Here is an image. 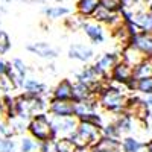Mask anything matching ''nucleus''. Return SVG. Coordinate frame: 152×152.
I'll list each match as a JSON object with an SVG mask.
<instances>
[{"label":"nucleus","instance_id":"f257e3e1","mask_svg":"<svg viewBox=\"0 0 152 152\" xmlns=\"http://www.w3.org/2000/svg\"><path fill=\"white\" fill-rule=\"evenodd\" d=\"M128 96H129V91L126 90V87L108 82V85L104 88V91L99 94L97 99H99L100 108L116 117V116H120V114L126 113Z\"/></svg>","mask_w":152,"mask_h":152},{"label":"nucleus","instance_id":"f03ea898","mask_svg":"<svg viewBox=\"0 0 152 152\" xmlns=\"http://www.w3.org/2000/svg\"><path fill=\"white\" fill-rule=\"evenodd\" d=\"M28 132L38 143L56 140L55 132H53V126H52V117H49L47 113L35 114L28 123Z\"/></svg>","mask_w":152,"mask_h":152},{"label":"nucleus","instance_id":"7ed1b4c3","mask_svg":"<svg viewBox=\"0 0 152 152\" xmlns=\"http://www.w3.org/2000/svg\"><path fill=\"white\" fill-rule=\"evenodd\" d=\"M102 137L100 135V128L85 122H79L76 131L70 135V140L75 143V146L81 149V148H88L91 149L97 142L99 138Z\"/></svg>","mask_w":152,"mask_h":152},{"label":"nucleus","instance_id":"20e7f679","mask_svg":"<svg viewBox=\"0 0 152 152\" xmlns=\"http://www.w3.org/2000/svg\"><path fill=\"white\" fill-rule=\"evenodd\" d=\"M108 79L111 84H116V85H122V87H126L134 78V67H131L129 64L123 62L122 59L117 62L116 66L113 67Z\"/></svg>","mask_w":152,"mask_h":152},{"label":"nucleus","instance_id":"39448f33","mask_svg":"<svg viewBox=\"0 0 152 152\" xmlns=\"http://www.w3.org/2000/svg\"><path fill=\"white\" fill-rule=\"evenodd\" d=\"M119 61H120V53H117V52H105L94 61L93 67L96 69V72L102 76L104 79H108L113 67L116 66Z\"/></svg>","mask_w":152,"mask_h":152},{"label":"nucleus","instance_id":"423d86ee","mask_svg":"<svg viewBox=\"0 0 152 152\" xmlns=\"http://www.w3.org/2000/svg\"><path fill=\"white\" fill-rule=\"evenodd\" d=\"M47 113L50 117H75V102L72 100H56V99H49V107Z\"/></svg>","mask_w":152,"mask_h":152},{"label":"nucleus","instance_id":"0eeeda50","mask_svg":"<svg viewBox=\"0 0 152 152\" xmlns=\"http://www.w3.org/2000/svg\"><path fill=\"white\" fill-rule=\"evenodd\" d=\"M78 125H79V120L76 117H61V119L52 117V126H53V132L56 138L70 137L76 131Z\"/></svg>","mask_w":152,"mask_h":152},{"label":"nucleus","instance_id":"6e6552de","mask_svg":"<svg viewBox=\"0 0 152 152\" xmlns=\"http://www.w3.org/2000/svg\"><path fill=\"white\" fill-rule=\"evenodd\" d=\"M70 59L75 61H79V62H90L91 59H94V49L90 44H85V43H73L69 47V52H67Z\"/></svg>","mask_w":152,"mask_h":152},{"label":"nucleus","instance_id":"1a4fd4ad","mask_svg":"<svg viewBox=\"0 0 152 152\" xmlns=\"http://www.w3.org/2000/svg\"><path fill=\"white\" fill-rule=\"evenodd\" d=\"M26 50H28V52H31L32 55H37L38 58H43V59H47V61H53L59 55V50L55 49L53 46H50L46 41L29 43L26 46Z\"/></svg>","mask_w":152,"mask_h":152},{"label":"nucleus","instance_id":"9d476101","mask_svg":"<svg viewBox=\"0 0 152 152\" xmlns=\"http://www.w3.org/2000/svg\"><path fill=\"white\" fill-rule=\"evenodd\" d=\"M82 32L85 34V37L90 40L91 44L97 46V44H102L107 40V35H105V26L99 24L96 21H85V24L82 26Z\"/></svg>","mask_w":152,"mask_h":152},{"label":"nucleus","instance_id":"9b49d317","mask_svg":"<svg viewBox=\"0 0 152 152\" xmlns=\"http://www.w3.org/2000/svg\"><path fill=\"white\" fill-rule=\"evenodd\" d=\"M75 78H76V82H81V84H84L87 87H90V90L94 88L96 85H99L102 81H108V79H104L102 76L96 72V69L93 66L82 67L78 73L75 75Z\"/></svg>","mask_w":152,"mask_h":152},{"label":"nucleus","instance_id":"f8f14e48","mask_svg":"<svg viewBox=\"0 0 152 152\" xmlns=\"http://www.w3.org/2000/svg\"><path fill=\"white\" fill-rule=\"evenodd\" d=\"M132 47H135L145 58L152 59V32H140L131 38Z\"/></svg>","mask_w":152,"mask_h":152},{"label":"nucleus","instance_id":"ddd939ff","mask_svg":"<svg viewBox=\"0 0 152 152\" xmlns=\"http://www.w3.org/2000/svg\"><path fill=\"white\" fill-rule=\"evenodd\" d=\"M21 90L24 91V94L34 97H46L49 94V87L37 78H26Z\"/></svg>","mask_w":152,"mask_h":152},{"label":"nucleus","instance_id":"4468645a","mask_svg":"<svg viewBox=\"0 0 152 152\" xmlns=\"http://www.w3.org/2000/svg\"><path fill=\"white\" fill-rule=\"evenodd\" d=\"M72 94H73V82L70 79H62L52 88V91H50V99L72 100Z\"/></svg>","mask_w":152,"mask_h":152},{"label":"nucleus","instance_id":"2eb2a0df","mask_svg":"<svg viewBox=\"0 0 152 152\" xmlns=\"http://www.w3.org/2000/svg\"><path fill=\"white\" fill-rule=\"evenodd\" d=\"M41 12L46 17V20H61V18H67L69 15H72L73 9L62 6V5H44Z\"/></svg>","mask_w":152,"mask_h":152},{"label":"nucleus","instance_id":"dca6fc26","mask_svg":"<svg viewBox=\"0 0 152 152\" xmlns=\"http://www.w3.org/2000/svg\"><path fill=\"white\" fill-rule=\"evenodd\" d=\"M131 23H134L142 32H152V14L148 9L134 11Z\"/></svg>","mask_w":152,"mask_h":152},{"label":"nucleus","instance_id":"f3484780","mask_svg":"<svg viewBox=\"0 0 152 152\" xmlns=\"http://www.w3.org/2000/svg\"><path fill=\"white\" fill-rule=\"evenodd\" d=\"M113 122L116 123V126L119 128V131L122 132V135L123 134L125 135H131L135 131V125L138 123L128 113H123V114H120V116H116Z\"/></svg>","mask_w":152,"mask_h":152},{"label":"nucleus","instance_id":"a211bd4d","mask_svg":"<svg viewBox=\"0 0 152 152\" xmlns=\"http://www.w3.org/2000/svg\"><path fill=\"white\" fill-rule=\"evenodd\" d=\"M99 8V0H78L75 6L76 14H79L81 17L90 20L93 17V14Z\"/></svg>","mask_w":152,"mask_h":152},{"label":"nucleus","instance_id":"6ab92c4d","mask_svg":"<svg viewBox=\"0 0 152 152\" xmlns=\"http://www.w3.org/2000/svg\"><path fill=\"white\" fill-rule=\"evenodd\" d=\"M120 152H145V142L134 135H125L120 140Z\"/></svg>","mask_w":152,"mask_h":152},{"label":"nucleus","instance_id":"aec40b11","mask_svg":"<svg viewBox=\"0 0 152 152\" xmlns=\"http://www.w3.org/2000/svg\"><path fill=\"white\" fill-rule=\"evenodd\" d=\"M91 97H97L91 93L90 87H87L81 82H73V94H72V102L75 104H81V102H87Z\"/></svg>","mask_w":152,"mask_h":152},{"label":"nucleus","instance_id":"412c9836","mask_svg":"<svg viewBox=\"0 0 152 152\" xmlns=\"http://www.w3.org/2000/svg\"><path fill=\"white\" fill-rule=\"evenodd\" d=\"M120 59H122L123 62H126V64H129L131 67H135L137 64H140V62L145 59V56L138 52L135 47H132V46L129 44V46H126V47L122 49Z\"/></svg>","mask_w":152,"mask_h":152},{"label":"nucleus","instance_id":"4be33fe9","mask_svg":"<svg viewBox=\"0 0 152 152\" xmlns=\"http://www.w3.org/2000/svg\"><path fill=\"white\" fill-rule=\"evenodd\" d=\"M91 149L102 151V152H120V142L113 140V138H107V137H100L99 142Z\"/></svg>","mask_w":152,"mask_h":152},{"label":"nucleus","instance_id":"5701e85b","mask_svg":"<svg viewBox=\"0 0 152 152\" xmlns=\"http://www.w3.org/2000/svg\"><path fill=\"white\" fill-rule=\"evenodd\" d=\"M148 76H152V59L145 58L140 64L134 67V78L142 79V78H148Z\"/></svg>","mask_w":152,"mask_h":152},{"label":"nucleus","instance_id":"b1692460","mask_svg":"<svg viewBox=\"0 0 152 152\" xmlns=\"http://www.w3.org/2000/svg\"><path fill=\"white\" fill-rule=\"evenodd\" d=\"M53 151L55 152H76L78 148L70 140V137H61L53 142Z\"/></svg>","mask_w":152,"mask_h":152},{"label":"nucleus","instance_id":"393cba45","mask_svg":"<svg viewBox=\"0 0 152 152\" xmlns=\"http://www.w3.org/2000/svg\"><path fill=\"white\" fill-rule=\"evenodd\" d=\"M100 135L107 137V138H113V140H122V132L119 131V128L116 126L114 122H108L100 128Z\"/></svg>","mask_w":152,"mask_h":152},{"label":"nucleus","instance_id":"a878e982","mask_svg":"<svg viewBox=\"0 0 152 152\" xmlns=\"http://www.w3.org/2000/svg\"><path fill=\"white\" fill-rule=\"evenodd\" d=\"M87 18L81 17L79 14H72L67 18H64V24L69 31H82V26L85 24Z\"/></svg>","mask_w":152,"mask_h":152},{"label":"nucleus","instance_id":"bb28decb","mask_svg":"<svg viewBox=\"0 0 152 152\" xmlns=\"http://www.w3.org/2000/svg\"><path fill=\"white\" fill-rule=\"evenodd\" d=\"M18 151L20 152H37L38 142H35L31 135H21L20 142H18Z\"/></svg>","mask_w":152,"mask_h":152},{"label":"nucleus","instance_id":"cd10ccee","mask_svg":"<svg viewBox=\"0 0 152 152\" xmlns=\"http://www.w3.org/2000/svg\"><path fill=\"white\" fill-rule=\"evenodd\" d=\"M135 91L140 93L142 96H151L152 94V76H148V78H142L137 79L135 84Z\"/></svg>","mask_w":152,"mask_h":152},{"label":"nucleus","instance_id":"c85d7f7f","mask_svg":"<svg viewBox=\"0 0 152 152\" xmlns=\"http://www.w3.org/2000/svg\"><path fill=\"white\" fill-rule=\"evenodd\" d=\"M11 66H12V70H14V73L18 76V78L21 79H26L28 78V66H26V62H24L21 58H14L11 61Z\"/></svg>","mask_w":152,"mask_h":152},{"label":"nucleus","instance_id":"c756f323","mask_svg":"<svg viewBox=\"0 0 152 152\" xmlns=\"http://www.w3.org/2000/svg\"><path fill=\"white\" fill-rule=\"evenodd\" d=\"M79 122H85V123L94 125V126H97V128H102V126L105 125V122H104V116H102V114H100L99 111H93V113L85 114L84 117L79 119Z\"/></svg>","mask_w":152,"mask_h":152},{"label":"nucleus","instance_id":"7c9ffc66","mask_svg":"<svg viewBox=\"0 0 152 152\" xmlns=\"http://www.w3.org/2000/svg\"><path fill=\"white\" fill-rule=\"evenodd\" d=\"M111 15H113V12H110V11L104 9L102 6L99 5V8H97V11L93 14L91 20H93V21H96V23H99V24H102V26H107V23L110 21Z\"/></svg>","mask_w":152,"mask_h":152},{"label":"nucleus","instance_id":"2f4dec72","mask_svg":"<svg viewBox=\"0 0 152 152\" xmlns=\"http://www.w3.org/2000/svg\"><path fill=\"white\" fill-rule=\"evenodd\" d=\"M99 5L104 9L116 14V12H120L123 9V0H99Z\"/></svg>","mask_w":152,"mask_h":152},{"label":"nucleus","instance_id":"473e14b6","mask_svg":"<svg viewBox=\"0 0 152 152\" xmlns=\"http://www.w3.org/2000/svg\"><path fill=\"white\" fill-rule=\"evenodd\" d=\"M18 143L14 138H3L0 137V152H17Z\"/></svg>","mask_w":152,"mask_h":152},{"label":"nucleus","instance_id":"72a5a7b5","mask_svg":"<svg viewBox=\"0 0 152 152\" xmlns=\"http://www.w3.org/2000/svg\"><path fill=\"white\" fill-rule=\"evenodd\" d=\"M0 137H3V138H14L15 137L11 123L5 119H0Z\"/></svg>","mask_w":152,"mask_h":152},{"label":"nucleus","instance_id":"f704fd0d","mask_svg":"<svg viewBox=\"0 0 152 152\" xmlns=\"http://www.w3.org/2000/svg\"><path fill=\"white\" fill-rule=\"evenodd\" d=\"M12 47V43H11V38L9 35L3 31L2 34H0V56L2 55H6L9 50Z\"/></svg>","mask_w":152,"mask_h":152},{"label":"nucleus","instance_id":"c9c22d12","mask_svg":"<svg viewBox=\"0 0 152 152\" xmlns=\"http://www.w3.org/2000/svg\"><path fill=\"white\" fill-rule=\"evenodd\" d=\"M38 152H55L53 151V142L38 143Z\"/></svg>","mask_w":152,"mask_h":152},{"label":"nucleus","instance_id":"e433bc0d","mask_svg":"<svg viewBox=\"0 0 152 152\" xmlns=\"http://www.w3.org/2000/svg\"><path fill=\"white\" fill-rule=\"evenodd\" d=\"M9 69H11V62L5 61V59H3L2 56H0V76H3V75H6Z\"/></svg>","mask_w":152,"mask_h":152},{"label":"nucleus","instance_id":"4c0bfd02","mask_svg":"<svg viewBox=\"0 0 152 152\" xmlns=\"http://www.w3.org/2000/svg\"><path fill=\"white\" fill-rule=\"evenodd\" d=\"M142 2H146V0H123V8H131L137 3H142Z\"/></svg>","mask_w":152,"mask_h":152},{"label":"nucleus","instance_id":"58836bf2","mask_svg":"<svg viewBox=\"0 0 152 152\" xmlns=\"http://www.w3.org/2000/svg\"><path fill=\"white\" fill-rule=\"evenodd\" d=\"M145 152H152V137L148 142H145Z\"/></svg>","mask_w":152,"mask_h":152},{"label":"nucleus","instance_id":"ea45409f","mask_svg":"<svg viewBox=\"0 0 152 152\" xmlns=\"http://www.w3.org/2000/svg\"><path fill=\"white\" fill-rule=\"evenodd\" d=\"M143 99H145V104L148 105V108L152 110V94H151V96H146V97H143Z\"/></svg>","mask_w":152,"mask_h":152},{"label":"nucleus","instance_id":"a19ab883","mask_svg":"<svg viewBox=\"0 0 152 152\" xmlns=\"http://www.w3.org/2000/svg\"><path fill=\"white\" fill-rule=\"evenodd\" d=\"M0 12H2V14H6V12H8V9H6V5L2 2V0H0Z\"/></svg>","mask_w":152,"mask_h":152},{"label":"nucleus","instance_id":"79ce46f5","mask_svg":"<svg viewBox=\"0 0 152 152\" xmlns=\"http://www.w3.org/2000/svg\"><path fill=\"white\" fill-rule=\"evenodd\" d=\"M145 125H152V110H151V114H149V119H148V122Z\"/></svg>","mask_w":152,"mask_h":152},{"label":"nucleus","instance_id":"37998d69","mask_svg":"<svg viewBox=\"0 0 152 152\" xmlns=\"http://www.w3.org/2000/svg\"><path fill=\"white\" fill-rule=\"evenodd\" d=\"M53 2H55V3H56V5H61V3H62V2H64V0H53Z\"/></svg>","mask_w":152,"mask_h":152},{"label":"nucleus","instance_id":"c03bdc74","mask_svg":"<svg viewBox=\"0 0 152 152\" xmlns=\"http://www.w3.org/2000/svg\"><path fill=\"white\" fill-rule=\"evenodd\" d=\"M3 32V29H2V21H0V34Z\"/></svg>","mask_w":152,"mask_h":152},{"label":"nucleus","instance_id":"a18cd8bd","mask_svg":"<svg viewBox=\"0 0 152 152\" xmlns=\"http://www.w3.org/2000/svg\"><path fill=\"white\" fill-rule=\"evenodd\" d=\"M149 2H151V3H152V0H149Z\"/></svg>","mask_w":152,"mask_h":152}]
</instances>
